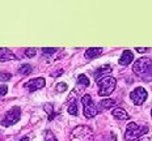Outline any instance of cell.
<instances>
[{
	"instance_id": "cell-1",
	"label": "cell",
	"mask_w": 152,
	"mask_h": 141,
	"mask_svg": "<svg viewBox=\"0 0 152 141\" xmlns=\"http://www.w3.org/2000/svg\"><path fill=\"white\" fill-rule=\"evenodd\" d=\"M148 132L147 125H138L137 123H129L125 132V141H135Z\"/></svg>"
},
{
	"instance_id": "cell-2",
	"label": "cell",
	"mask_w": 152,
	"mask_h": 141,
	"mask_svg": "<svg viewBox=\"0 0 152 141\" xmlns=\"http://www.w3.org/2000/svg\"><path fill=\"white\" fill-rule=\"evenodd\" d=\"M97 85L100 87V92H99V95L101 97H107L113 93V90L115 89V85H117V80L114 77H101L100 80H97Z\"/></svg>"
},
{
	"instance_id": "cell-3",
	"label": "cell",
	"mask_w": 152,
	"mask_h": 141,
	"mask_svg": "<svg viewBox=\"0 0 152 141\" xmlns=\"http://www.w3.org/2000/svg\"><path fill=\"white\" fill-rule=\"evenodd\" d=\"M152 69V60L150 58H140L138 59L137 61L134 63V67H132V71H134L135 74L138 76H147L150 73V71Z\"/></svg>"
},
{
	"instance_id": "cell-4",
	"label": "cell",
	"mask_w": 152,
	"mask_h": 141,
	"mask_svg": "<svg viewBox=\"0 0 152 141\" xmlns=\"http://www.w3.org/2000/svg\"><path fill=\"white\" fill-rule=\"evenodd\" d=\"M81 102H83L84 116L87 118V119H92V118H94L97 114H99L96 105L93 103V99H92V97L89 95V94H85V95H83V98H81Z\"/></svg>"
},
{
	"instance_id": "cell-5",
	"label": "cell",
	"mask_w": 152,
	"mask_h": 141,
	"mask_svg": "<svg viewBox=\"0 0 152 141\" xmlns=\"http://www.w3.org/2000/svg\"><path fill=\"white\" fill-rule=\"evenodd\" d=\"M20 116H21V108L18 106H13L5 114V116L1 119V125L3 127H11V125L16 124L20 120Z\"/></svg>"
},
{
	"instance_id": "cell-6",
	"label": "cell",
	"mask_w": 152,
	"mask_h": 141,
	"mask_svg": "<svg viewBox=\"0 0 152 141\" xmlns=\"http://www.w3.org/2000/svg\"><path fill=\"white\" fill-rule=\"evenodd\" d=\"M147 97H148L147 90L142 86L137 87V89H134L131 93H130V98H131V101L134 102V105H137V106L143 105L144 101L147 99Z\"/></svg>"
},
{
	"instance_id": "cell-7",
	"label": "cell",
	"mask_w": 152,
	"mask_h": 141,
	"mask_svg": "<svg viewBox=\"0 0 152 141\" xmlns=\"http://www.w3.org/2000/svg\"><path fill=\"white\" fill-rule=\"evenodd\" d=\"M92 136V129L87 125H77L74 131H72V137H77V139L85 140L89 139Z\"/></svg>"
},
{
	"instance_id": "cell-8",
	"label": "cell",
	"mask_w": 152,
	"mask_h": 141,
	"mask_svg": "<svg viewBox=\"0 0 152 141\" xmlns=\"http://www.w3.org/2000/svg\"><path fill=\"white\" fill-rule=\"evenodd\" d=\"M46 81L43 77H37V78H33V80L28 81V82L24 84V87L25 89H29V92H36L38 89H42L45 86Z\"/></svg>"
},
{
	"instance_id": "cell-9",
	"label": "cell",
	"mask_w": 152,
	"mask_h": 141,
	"mask_svg": "<svg viewBox=\"0 0 152 141\" xmlns=\"http://www.w3.org/2000/svg\"><path fill=\"white\" fill-rule=\"evenodd\" d=\"M7 60H16V55L9 48L0 47V61H7Z\"/></svg>"
},
{
	"instance_id": "cell-10",
	"label": "cell",
	"mask_w": 152,
	"mask_h": 141,
	"mask_svg": "<svg viewBox=\"0 0 152 141\" xmlns=\"http://www.w3.org/2000/svg\"><path fill=\"white\" fill-rule=\"evenodd\" d=\"M132 60H134V54H132L130 50H125L122 56H121V59H119V64L123 65V67H126V65H129Z\"/></svg>"
},
{
	"instance_id": "cell-11",
	"label": "cell",
	"mask_w": 152,
	"mask_h": 141,
	"mask_svg": "<svg viewBox=\"0 0 152 141\" xmlns=\"http://www.w3.org/2000/svg\"><path fill=\"white\" fill-rule=\"evenodd\" d=\"M112 114H113V116L115 119H118V120H129L130 119V115L127 114V112H126L123 108H119V107L114 108Z\"/></svg>"
},
{
	"instance_id": "cell-12",
	"label": "cell",
	"mask_w": 152,
	"mask_h": 141,
	"mask_svg": "<svg viewBox=\"0 0 152 141\" xmlns=\"http://www.w3.org/2000/svg\"><path fill=\"white\" fill-rule=\"evenodd\" d=\"M110 72H112V65H110V64H105V65L100 67L99 69L94 72V78H96V80H100L101 76H104V74H109Z\"/></svg>"
},
{
	"instance_id": "cell-13",
	"label": "cell",
	"mask_w": 152,
	"mask_h": 141,
	"mask_svg": "<svg viewBox=\"0 0 152 141\" xmlns=\"http://www.w3.org/2000/svg\"><path fill=\"white\" fill-rule=\"evenodd\" d=\"M102 54V48L101 47H93V48H88L85 51V58L87 59H92V58H96Z\"/></svg>"
},
{
	"instance_id": "cell-14",
	"label": "cell",
	"mask_w": 152,
	"mask_h": 141,
	"mask_svg": "<svg viewBox=\"0 0 152 141\" xmlns=\"http://www.w3.org/2000/svg\"><path fill=\"white\" fill-rule=\"evenodd\" d=\"M89 78H88L87 76H85V74H79L77 76V85L79 86H81V89H83V87H87V86H89Z\"/></svg>"
},
{
	"instance_id": "cell-15",
	"label": "cell",
	"mask_w": 152,
	"mask_h": 141,
	"mask_svg": "<svg viewBox=\"0 0 152 141\" xmlns=\"http://www.w3.org/2000/svg\"><path fill=\"white\" fill-rule=\"evenodd\" d=\"M115 103L117 102L114 101V99H104V101L100 102V107L102 110H107V108H112Z\"/></svg>"
},
{
	"instance_id": "cell-16",
	"label": "cell",
	"mask_w": 152,
	"mask_h": 141,
	"mask_svg": "<svg viewBox=\"0 0 152 141\" xmlns=\"http://www.w3.org/2000/svg\"><path fill=\"white\" fill-rule=\"evenodd\" d=\"M18 72H20L21 74H29L33 72V67L29 64H23L20 68H18Z\"/></svg>"
},
{
	"instance_id": "cell-17",
	"label": "cell",
	"mask_w": 152,
	"mask_h": 141,
	"mask_svg": "<svg viewBox=\"0 0 152 141\" xmlns=\"http://www.w3.org/2000/svg\"><path fill=\"white\" fill-rule=\"evenodd\" d=\"M68 112L71 115H77V103H76L75 99H72L71 103L68 106Z\"/></svg>"
},
{
	"instance_id": "cell-18",
	"label": "cell",
	"mask_w": 152,
	"mask_h": 141,
	"mask_svg": "<svg viewBox=\"0 0 152 141\" xmlns=\"http://www.w3.org/2000/svg\"><path fill=\"white\" fill-rule=\"evenodd\" d=\"M45 141H58V139L55 137V134H54L51 131H45Z\"/></svg>"
},
{
	"instance_id": "cell-19",
	"label": "cell",
	"mask_w": 152,
	"mask_h": 141,
	"mask_svg": "<svg viewBox=\"0 0 152 141\" xmlns=\"http://www.w3.org/2000/svg\"><path fill=\"white\" fill-rule=\"evenodd\" d=\"M43 110H45L47 114H49V116H50V115H53V114H54V107H53L51 103H46V105L43 106Z\"/></svg>"
},
{
	"instance_id": "cell-20",
	"label": "cell",
	"mask_w": 152,
	"mask_h": 141,
	"mask_svg": "<svg viewBox=\"0 0 152 141\" xmlns=\"http://www.w3.org/2000/svg\"><path fill=\"white\" fill-rule=\"evenodd\" d=\"M36 54H37L36 48H26V51H25V55H26L28 58H33V56H36Z\"/></svg>"
},
{
	"instance_id": "cell-21",
	"label": "cell",
	"mask_w": 152,
	"mask_h": 141,
	"mask_svg": "<svg viewBox=\"0 0 152 141\" xmlns=\"http://www.w3.org/2000/svg\"><path fill=\"white\" fill-rule=\"evenodd\" d=\"M67 84H64V82H61V84H58V85H56V90H58V92H61V93H63V92H66V90H67Z\"/></svg>"
},
{
	"instance_id": "cell-22",
	"label": "cell",
	"mask_w": 152,
	"mask_h": 141,
	"mask_svg": "<svg viewBox=\"0 0 152 141\" xmlns=\"http://www.w3.org/2000/svg\"><path fill=\"white\" fill-rule=\"evenodd\" d=\"M12 74L11 73H0V81H8L11 80Z\"/></svg>"
},
{
	"instance_id": "cell-23",
	"label": "cell",
	"mask_w": 152,
	"mask_h": 141,
	"mask_svg": "<svg viewBox=\"0 0 152 141\" xmlns=\"http://www.w3.org/2000/svg\"><path fill=\"white\" fill-rule=\"evenodd\" d=\"M7 93H8V86L7 85H1V84H0V97L5 95Z\"/></svg>"
},
{
	"instance_id": "cell-24",
	"label": "cell",
	"mask_w": 152,
	"mask_h": 141,
	"mask_svg": "<svg viewBox=\"0 0 152 141\" xmlns=\"http://www.w3.org/2000/svg\"><path fill=\"white\" fill-rule=\"evenodd\" d=\"M56 50H58V48H46V47H45V48H42V52H43V54H55Z\"/></svg>"
},
{
	"instance_id": "cell-25",
	"label": "cell",
	"mask_w": 152,
	"mask_h": 141,
	"mask_svg": "<svg viewBox=\"0 0 152 141\" xmlns=\"http://www.w3.org/2000/svg\"><path fill=\"white\" fill-rule=\"evenodd\" d=\"M135 50H137L138 52H140V54H143V52H147L148 51V48H145V47H137Z\"/></svg>"
},
{
	"instance_id": "cell-26",
	"label": "cell",
	"mask_w": 152,
	"mask_h": 141,
	"mask_svg": "<svg viewBox=\"0 0 152 141\" xmlns=\"http://www.w3.org/2000/svg\"><path fill=\"white\" fill-rule=\"evenodd\" d=\"M138 141H152L151 137H142V139H139Z\"/></svg>"
},
{
	"instance_id": "cell-27",
	"label": "cell",
	"mask_w": 152,
	"mask_h": 141,
	"mask_svg": "<svg viewBox=\"0 0 152 141\" xmlns=\"http://www.w3.org/2000/svg\"><path fill=\"white\" fill-rule=\"evenodd\" d=\"M62 73H63V71L61 69V71L55 72V73H53V74H51V76H53V77H56V76H59V74H62Z\"/></svg>"
},
{
	"instance_id": "cell-28",
	"label": "cell",
	"mask_w": 152,
	"mask_h": 141,
	"mask_svg": "<svg viewBox=\"0 0 152 141\" xmlns=\"http://www.w3.org/2000/svg\"><path fill=\"white\" fill-rule=\"evenodd\" d=\"M20 141H29V137H28V136H24V137H23V139H21Z\"/></svg>"
},
{
	"instance_id": "cell-29",
	"label": "cell",
	"mask_w": 152,
	"mask_h": 141,
	"mask_svg": "<svg viewBox=\"0 0 152 141\" xmlns=\"http://www.w3.org/2000/svg\"><path fill=\"white\" fill-rule=\"evenodd\" d=\"M151 115H152V111H151Z\"/></svg>"
},
{
	"instance_id": "cell-30",
	"label": "cell",
	"mask_w": 152,
	"mask_h": 141,
	"mask_svg": "<svg viewBox=\"0 0 152 141\" xmlns=\"http://www.w3.org/2000/svg\"><path fill=\"white\" fill-rule=\"evenodd\" d=\"M0 141H1V139H0Z\"/></svg>"
}]
</instances>
